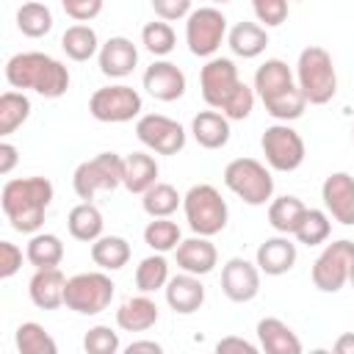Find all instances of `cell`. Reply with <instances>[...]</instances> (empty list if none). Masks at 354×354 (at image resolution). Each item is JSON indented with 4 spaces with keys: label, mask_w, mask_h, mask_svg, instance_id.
<instances>
[{
    "label": "cell",
    "mask_w": 354,
    "mask_h": 354,
    "mask_svg": "<svg viewBox=\"0 0 354 354\" xmlns=\"http://www.w3.org/2000/svg\"><path fill=\"white\" fill-rule=\"evenodd\" d=\"M169 282V263L163 257V252H155L149 257H144L136 266V288L138 293H155L160 288H166Z\"/></svg>",
    "instance_id": "36"
},
{
    "label": "cell",
    "mask_w": 354,
    "mask_h": 354,
    "mask_svg": "<svg viewBox=\"0 0 354 354\" xmlns=\"http://www.w3.org/2000/svg\"><path fill=\"white\" fill-rule=\"evenodd\" d=\"M158 160L149 152H130L124 158V177L122 185L130 194H144L147 188H152L158 183Z\"/></svg>",
    "instance_id": "27"
},
{
    "label": "cell",
    "mask_w": 354,
    "mask_h": 354,
    "mask_svg": "<svg viewBox=\"0 0 354 354\" xmlns=\"http://www.w3.org/2000/svg\"><path fill=\"white\" fill-rule=\"evenodd\" d=\"M354 263V241H335L329 246H324V252L315 257L313 263V285L321 293H337L346 282H348V271Z\"/></svg>",
    "instance_id": "11"
},
{
    "label": "cell",
    "mask_w": 354,
    "mask_h": 354,
    "mask_svg": "<svg viewBox=\"0 0 354 354\" xmlns=\"http://www.w3.org/2000/svg\"><path fill=\"white\" fill-rule=\"evenodd\" d=\"M141 83H144L147 94L155 97V100H160V102H174V100H180V97L185 94V86H188L185 72H183L177 64H171V61H152V64L147 66Z\"/></svg>",
    "instance_id": "16"
},
{
    "label": "cell",
    "mask_w": 354,
    "mask_h": 354,
    "mask_svg": "<svg viewBox=\"0 0 354 354\" xmlns=\"http://www.w3.org/2000/svg\"><path fill=\"white\" fill-rule=\"evenodd\" d=\"M252 8L263 28H277L288 19V0H252Z\"/></svg>",
    "instance_id": "43"
},
{
    "label": "cell",
    "mask_w": 354,
    "mask_h": 354,
    "mask_svg": "<svg viewBox=\"0 0 354 354\" xmlns=\"http://www.w3.org/2000/svg\"><path fill=\"white\" fill-rule=\"evenodd\" d=\"M230 119L221 111H199L191 122V136L205 149H221L230 141Z\"/></svg>",
    "instance_id": "24"
},
{
    "label": "cell",
    "mask_w": 354,
    "mask_h": 354,
    "mask_svg": "<svg viewBox=\"0 0 354 354\" xmlns=\"http://www.w3.org/2000/svg\"><path fill=\"white\" fill-rule=\"evenodd\" d=\"M296 86L301 88V94L310 105H326L337 94V72H335L332 55L324 47L310 44L299 53Z\"/></svg>",
    "instance_id": "3"
},
{
    "label": "cell",
    "mask_w": 354,
    "mask_h": 354,
    "mask_svg": "<svg viewBox=\"0 0 354 354\" xmlns=\"http://www.w3.org/2000/svg\"><path fill=\"white\" fill-rule=\"evenodd\" d=\"M6 80L11 88H30L44 100H58L69 88V69L47 53H17L6 61Z\"/></svg>",
    "instance_id": "2"
},
{
    "label": "cell",
    "mask_w": 354,
    "mask_h": 354,
    "mask_svg": "<svg viewBox=\"0 0 354 354\" xmlns=\"http://www.w3.org/2000/svg\"><path fill=\"white\" fill-rule=\"evenodd\" d=\"M183 213H185V221L191 227L194 235H218L224 227H227V218H230V210H227V202L221 199L218 188H213L210 183H199V185H191L188 194L183 196Z\"/></svg>",
    "instance_id": "4"
},
{
    "label": "cell",
    "mask_w": 354,
    "mask_h": 354,
    "mask_svg": "<svg viewBox=\"0 0 354 354\" xmlns=\"http://www.w3.org/2000/svg\"><path fill=\"white\" fill-rule=\"evenodd\" d=\"M332 232V221H329V213L326 210H315V207H307L301 224L296 227L293 238L304 246H321Z\"/></svg>",
    "instance_id": "39"
},
{
    "label": "cell",
    "mask_w": 354,
    "mask_h": 354,
    "mask_svg": "<svg viewBox=\"0 0 354 354\" xmlns=\"http://www.w3.org/2000/svg\"><path fill=\"white\" fill-rule=\"evenodd\" d=\"M141 44L155 55V58H163L174 50L177 44V36H174V28L166 22V19H155V22H147L144 30H141Z\"/></svg>",
    "instance_id": "40"
},
{
    "label": "cell",
    "mask_w": 354,
    "mask_h": 354,
    "mask_svg": "<svg viewBox=\"0 0 354 354\" xmlns=\"http://www.w3.org/2000/svg\"><path fill=\"white\" fill-rule=\"evenodd\" d=\"M260 348L268 354H301V340L282 318H260L257 321Z\"/></svg>",
    "instance_id": "23"
},
{
    "label": "cell",
    "mask_w": 354,
    "mask_h": 354,
    "mask_svg": "<svg viewBox=\"0 0 354 354\" xmlns=\"http://www.w3.org/2000/svg\"><path fill=\"white\" fill-rule=\"evenodd\" d=\"M136 136L138 141L158 152V155H177L185 147V130L180 122L163 116V113H144L136 122Z\"/></svg>",
    "instance_id": "12"
},
{
    "label": "cell",
    "mask_w": 354,
    "mask_h": 354,
    "mask_svg": "<svg viewBox=\"0 0 354 354\" xmlns=\"http://www.w3.org/2000/svg\"><path fill=\"white\" fill-rule=\"evenodd\" d=\"M183 241V232L177 227V221H171L169 216L166 218H152L147 227H144V243L152 249V252H174Z\"/></svg>",
    "instance_id": "38"
},
{
    "label": "cell",
    "mask_w": 354,
    "mask_h": 354,
    "mask_svg": "<svg viewBox=\"0 0 354 354\" xmlns=\"http://www.w3.org/2000/svg\"><path fill=\"white\" fill-rule=\"evenodd\" d=\"M158 324V304L149 299V293L130 296L116 310V326L124 332H147Z\"/></svg>",
    "instance_id": "25"
},
{
    "label": "cell",
    "mask_w": 354,
    "mask_h": 354,
    "mask_svg": "<svg viewBox=\"0 0 354 354\" xmlns=\"http://www.w3.org/2000/svg\"><path fill=\"white\" fill-rule=\"evenodd\" d=\"M83 348L88 354H116L122 346H119V335L111 329V326H91L83 337Z\"/></svg>",
    "instance_id": "42"
},
{
    "label": "cell",
    "mask_w": 354,
    "mask_h": 354,
    "mask_svg": "<svg viewBox=\"0 0 354 354\" xmlns=\"http://www.w3.org/2000/svg\"><path fill=\"white\" fill-rule=\"evenodd\" d=\"M66 277L61 268H36L28 282V296L39 310H58L64 304Z\"/></svg>",
    "instance_id": "22"
},
{
    "label": "cell",
    "mask_w": 354,
    "mask_h": 354,
    "mask_svg": "<svg viewBox=\"0 0 354 354\" xmlns=\"http://www.w3.org/2000/svg\"><path fill=\"white\" fill-rule=\"evenodd\" d=\"M30 116V100L25 97V91L11 88L0 94V136H11L17 127H22Z\"/></svg>",
    "instance_id": "34"
},
{
    "label": "cell",
    "mask_w": 354,
    "mask_h": 354,
    "mask_svg": "<svg viewBox=\"0 0 354 354\" xmlns=\"http://www.w3.org/2000/svg\"><path fill=\"white\" fill-rule=\"evenodd\" d=\"M227 44L238 58H257L268 47V30L257 22H235L227 30Z\"/></svg>",
    "instance_id": "26"
},
{
    "label": "cell",
    "mask_w": 354,
    "mask_h": 354,
    "mask_svg": "<svg viewBox=\"0 0 354 354\" xmlns=\"http://www.w3.org/2000/svg\"><path fill=\"white\" fill-rule=\"evenodd\" d=\"M348 282L354 285V263H351V271H348Z\"/></svg>",
    "instance_id": "51"
},
{
    "label": "cell",
    "mask_w": 354,
    "mask_h": 354,
    "mask_svg": "<svg viewBox=\"0 0 354 354\" xmlns=\"http://www.w3.org/2000/svg\"><path fill=\"white\" fill-rule=\"evenodd\" d=\"M351 141H354V127H351Z\"/></svg>",
    "instance_id": "53"
},
{
    "label": "cell",
    "mask_w": 354,
    "mask_h": 354,
    "mask_svg": "<svg viewBox=\"0 0 354 354\" xmlns=\"http://www.w3.org/2000/svg\"><path fill=\"white\" fill-rule=\"evenodd\" d=\"M152 11L158 19L177 22L191 14V0H152Z\"/></svg>",
    "instance_id": "46"
},
{
    "label": "cell",
    "mask_w": 354,
    "mask_h": 354,
    "mask_svg": "<svg viewBox=\"0 0 354 354\" xmlns=\"http://www.w3.org/2000/svg\"><path fill=\"white\" fill-rule=\"evenodd\" d=\"M260 149L266 155L268 169H274V171H296L307 155L304 138L288 122H277V124L266 127L263 138H260Z\"/></svg>",
    "instance_id": "10"
},
{
    "label": "cell",
    "mask_w": 354,
    "mask_h": 354,
    "mask_svg": "<svg viewBox=\"0 0 354 354\" xmlns=\"http://www.w3.org/2000/svg\"><path fill=\"white\" fill-rule=\"evenodd\" d=\"M102 3L105 0H61V8L75 22H91L94 17H100Z\"/></svg>",
    "instance_id": "44"
},
{
    "label": "cell",
    "mask_w": 354,
    "mask_h": 354,
    "mask_svg": "<svg viewBox=\"0 0 354 354\" xmlns=\"http://www.w3.org/2000/svg\"><path fill=\"white\" fill-rule=\"evenodd\" d=\"M174 254H177V266L188 274H196V277L210 274L218 263V252H216V246L210 243L207 235H194V238L180 241Z\"/></svg>",
    "instance_id": "21"
},
{
    "label": "cell",
    "mask_w": 354,
    "mask_h": 354,
    "mask_svg": "<svg viewBox=\"0 0 354 354\" xmlns=\"http://www.w3.org/2000/svg\"><path fill=\"white\" fill-rule=\"evenodd\" d=\"M163 290H166V304L180 315H191L205 304V285L196 274L183 271L177 277H169Z\"/></svg>",
    "instance_id": "20"
},
{
    "label": "cell",
    "mask_w": 354,
    "mask_h": 354,
    "mask_svg": "<svg viewBox=\"0 0 354 354\" xmlns=\"http://www.w3.org/2000/svg\"><path fill=\"white\" fill-rule=\"evenodd\" d=\"M304 213H307V205L299 196H290V194L277 196V199L268 202V224L282 235H293L296 227L301 224Z\"/></svg>",
    "instance_id": "29"
},
{
    "label": "cell",
    "mask_w": 354,
    "mask_h": 354,
    "mask_svg": "<svg viewBox=\"0 0 354 354\" xmlns=\"http://www.w3.org/2000/svg\"><path fill=\"white\" fill-rule=\"evenodd\" d=\"M25 257L33 268H58L64 260V243L53 232H33L28 241Z\"/></svg>",
    "instance_id": "31"
},
{
    "label": "cell",
    "mask_w": 354,
    "mask_h": 354,
    "mask_svg": "<svg viewBox=\"0 0 354 354\" xmlns=\"http://www.w3.org/2000/svg\"><path fill=\"white\" fill-rule=\"evenodd\" d=\"M97 61H100V72L105 77H127L138 64V50L127 36H111L100 47Z\"/></svg>",
    "instance_id": "19"
},
{
    "label": "cell",
    "mask_w": 354,
    "mask_h": 354,
    "mask_svg": "<svg viewBox=\"0 0 354 354\" xmlns=\"http://www.w3.org/2000/svg\"><path fill=\"white\" fill-rule=\"evenodd\" d=\"M91 260L102 271H119L130 260V243L122 235H100L91 243Z\"/></svg>",
    "instance_id": "32"
},
{
    "label": "cell",
    "mask_w": 354,
    "mask_h": 354,
    "mask_svg": "<svg viewBox=\"0 0 354 354\" xmlns=\"http://www.w3.org/2000/svg\"><path fill=\"white\" fill-rule=\"evenodd\" d=\"M260 268L246 257H230L221 268V290L230 301L246 304L260 293Z\"/></svg>",
    "instance_id": "14"
},
{
    "label": "cell",
    "mask_w": 354,
    "mask_h": 354,
    "mask_svg": "<svg viewBox=\"0 0 354 354\" xmlns=\"http://www.w3.org/2000/svg\"><path fill=\"white\" fill-rule=\"evenodd\" d=\"M290 88H296V77L290 72V66L279 58H268L257 66L254 72V94L266 102H274L279 100L282 94H288Z\"/></svg>",
    "instance_id": "18"
},
{
    "label": "cell",
    "mask_w": 354,
    "mask_h": 354,
    "mask_svg": "<svg viewBox=\"0 0 354 354\" xmlns=\"http://www.w3.org/2000/svg\"><path fill=\"white\" fill-rule=\"evenodd\" d=\"M326 213L343 227H354V177L348 171H332L321 185Z\"/></svg>",
    "instance_id": "15"
},
{
    "label": "cell",
    "mask_w": 354,
    "mask_h": 354,
    "mask_svg": "<svg viewBox=\"0 0 354 354\" xmlns=\"http://www.w3.org/2000/svg\"><path fill=\"white\" fill-rule=\"evenodd\" d=\"M180 205H183V196H180L177 188L169 185V183H155L152 188H147V191L141 194V207H144V213H147L149 218H166V216H171Z\"/></svg>",
    "instance_id": "35"
},
{
    "label": "cell",
    "mask_w": 354,
    "mask_h": 354,
    "mask_svg": "<svg viewBox=\"0 0 354 354\" xmlns=\"http://www.w3.org/2000/svg\"><path fill=\"white\" fill-rule=\"evenodd\" d=\"M216 351H218V354H227V351H246V354H254L257 346L249 343V340H243V337L230 335V337H221V340L216 343Z\"/></svg>",
    "instance_id": "47"
},
{
    "label": "cell",
    "mask_w": 354,
    "mask_h": 354,
    "mask_svg": "<svg viewBox=\"0 0 354 354\" xmlns=\"http://www.w3.org/2000/svg\"><path fill=\"white\" fill-rule=\"evenodd\" d=\"M53 202V183L47 177H14L6 180L0 205L8 224L17 232L33 235L44 224V213Z\"/></svg>",
    "instance_id": "1"
},
{
    "label": "cell",
    "mask_w": 354,
    "mask_h": 354,
    "mask_svg": "<svg viewBox=\"0 0 354 354\" xmlns=\"http://www.w3.org/2000/svg\"><path fill=\"white\" fill-rule=\"evenodd\" d=\"M227 39V17L216 6L194 8L185 17V44L199 58H213Z\"/></svg>",
    "instance_id": "8"
},
{
    "label": "cell",
    "mask_w": 354,
    "mask_h": 354,
    "mask_svg": "<svg viewBox=\"0 0 354 354\" xmlns=\"http://www.w3.org/2000/svg\"><path fill=\"white\" fill-rule=\"evenodd\" d=\"M124 351H127V354H141V351L160 354V351H163V346H160V343H155V340H133V343H130Z\"/></svg>",
    "instance_id": "49"
},
{
    "label": "cell",
    "mask_w": 354,
    "mask_h": 354,
    "mask_svg": "<svg viewBox=\"0 0 354 354\" xmlns=\"http://www.w3.org/2000/svg\"><path fill=\"white\" fill-rule=\"evenodd\" d=\"M224 185L252 207H260V205L271 202V196H274L271 169L266 163L254 160V158L230 160L227 169H224Z\"/></svg>",
    "instance_id": "5"
},
{
    "label": "cell",
    "mask_w": 354,
    "mask_h": 354,
    "mask_svg": "<svg viewBox=\"0 0 354 354\" xmlns=\"http://www.w3.org/2000/svg\"><path fill=\"white\" fill-rule=\"evenodd\" d=\"M113 279L105 271H83L66 279L64 304L77 315H97L113 299Z\"/></svg>",
    "instance_id": "7"
},
{
    "label": "cell",
    "mask_w": 354,
    "mask_h": 354,
    "mask_svg": "<svg viewBox=\"0 0 354 354\" xmlns=\"http://www.w3.org/2000/svg\"><path fill=\"white\" fill-rule=\"evenodd\" d=\"M122 177H124V158H119L116 152H100L75 169L72 188L83 202H91L100 191L119 188Z\"/></svg>",
    "instance_id": "6"
},
{
    "label": "cell",
    "mask_w": 354,
    "mask_h": 354,
    "mask_svg": "<svg viewBox=\"0 0 354 354\" xmlns=\"http://www.w3.org/2000/svg\"><path fill=\"white\" fill-rule=\"evenodd\" d=\"M22 268V249L11 241H0V279H11Z\"/></svg>",
    "instance_id": "45"
},
{
    "label": "cell",
    "mask_w": 354,
    "mask_h": 354,
    "mask_svg": "<svg viewBox=\"0 0 354 354\" xmlns=\"http://www.w3.org/2000/svg\"><path fill=\"white\" fill-rule=\"evenodd\" d=\"M238 83H241V75H238V66H235L232 58H218V55H213V58H207V64H205L202 72H199L202 100H205L210 108H216V111L224 108V102L230 100V94L238 88Z\"/></svg>",
    "instance_id": "13"
},
{
    "label": "cell",
    "mask_w": 354,
    "mask_h": 354,
    "mask_svg": "<svg viewBox=\"0 0 354 354\" xmlns=\"http://www.w3.org/2000/svg\"><path fill=\"white\" fill-rule=\"evenodd\" d=\"M296 243L290 241V235H274V238H266L260 246H257V254H254V263L263 274L268 277H282L288 274L293 266H296Z\"/></svg>",
    "instance_id": "17"
},
{
    "label": "cell",
    "mask_w": 354,
    "mask_h": 354,
    "mask_svg": "<svg viewBox=\"0 0 354 354\" xmlns=\"http://www.w3.org/2000/svg\"><path fill=\"white\" fill-rule=\"evenodd\" d=\"M100 47L102 44L97 39V30L91 25H83V22L69 25L64 30V36H61V50L72 61H88V58H94L100 53Z\"/></svg>",
    "instance_id": "30"
},
{
    "label": "cell",
    "mask_w": 354,
    "mask_h": 354,
    "mask_svg": "<svg viewBox=\"0 0 354 354\" xmlns=\"http://www.w3.org/2000/svg\"><path fill=\"white\" fill-rule=\"evenodd\" d=\"M66 227H69V235L75 241H83V243H94L100 235H102V213L94 202H80L69 210L66 216Z\"/></svg>",
    "instance_id": "28"
},
{
    "label": "cell",
    "mask_w": 354,
    "mask_h": 354,
    "mask_svg": "<svg viewBox=\"0 0 354 354\" xmlns=\"http://www.w3.org/2000/svg\"><path fill=\"white\" fill-rule=\"evenodd\" d=\"M19 160V152L11 141H0V174H11Z\"/></svg>",
    "instance_id": "48"
},
{
    "label": "cell",
    "mask_w": 354,
    "mask_h": 354,
    "mask_svg": "<svg viewBox=\"0 0 354 354\" xmlns=\"http://www.w3.org/2000/svg\"><path fill=\"white\" fill-rule=\"evenodd\" d=\"M14 340H17L19 354H55V351H58V346H55V340L50 337V332H47L41 324H36V321L19 324Z\"/></svg>",
    "instance_id": "37"
},
{
    "label": "cell",
    "mask_w": 354,
    "mask_h": 354,
    "mask_svg": "<svg viewBox=\"0 0 354 354\" xmlns=\"http://www.w3.org/2000/svg\"><path fill=\"white\" fill-rule=\"evenodd\" d=\"M254 108V86H246L243 80L238 83V88L230 94V100L224 102L221 113L230 119V122H243Z\"/></svg>",
    "instance_id": "41"
},
{
    "label": "cell",
    "mask_w": 354,
    "mask_h": 354,
    "mask_svg": "<svg viewBox=\"0 0 354 354\" xmlns=\"http://www.w3.org/2000/svg\"><path fill=\"white\" fill-rule=\"evenodd\" d=\"M17 28L28 39H41L53 30V11L39 0H28L17 8Z\"/></svg>",
    "instance_id": "33"
},
{
    "label": "cell",
    "mask_w": 354,
    "mask_h": 354,
    "mask_svg": "<svg viewBox=\"0 0 354 354\" xmlns=\"http://www.w3.org/2000/svg\"><path fill=\"white\" fill-rule=\"evenodd\" d=\"M207 3H213V6H224V3H230V0H207Z\"/></svg>",
    "instance_id": "52"
},
{
    "label": "cell",
    "mask_w": 354,
    "mask_h": 354,
    "mask_svg": "<svg viewBox=\"0 0 354 354\" xmlns=\"http://www.w3.org/2000/svg\"><path fill=\"white\" fill-rule=\"evenodd\" d=\"M88 111L97 122L105 124H122V122H133L136 116H141L144 111V100L133 86L116 83V86H102L91 94L88 100Z\"/></svg>",
    "instance_id": "9"
},
{
    "label": "cell",
    "mask_w": 354,
    "mask_h": 354,
    "mask_svg": "<svg viewBox=\"0 0 354 354\" xmlns=\"http://www.w3.org/2000/svg\"><path fill=\"white\" fill-rule=\"evenodd\" d=\"M335 351L337 354H354V332H343L335 340Z\"/></svg>",
    "instance_id": "50"
}]
</instances>
